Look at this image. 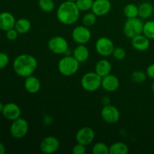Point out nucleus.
I'll use <instances>...</instances> for the list:
<instances>
[{
  "mask_svg": "<svg viewBox=\"0 0 154 154\" xmlns=\"http://www.w3.org/2000/svg\"><path fill=\"white\" fill-rule=\"evenodd\" d=\"M38 67L36 58L30 54H20L14 59L13 69L15 73L22 78L32 75Z\"/></svg>",
  "mask_w": 154,
  "mask_h": 154,
  "instance_id": "obj_1",
  "label": "nucleus"
},
{
  "mask_svg": "<svg viewBox=\"0 0 154 154\" xmlns=\"http://www.w3.org/2000/svg\"><path fill=\"white\" fill-rule=\"evenodd\" d=\"M81 11L75 2L66 0L60 5L57 11V17L61 23L70 26L78 21Z\"/></svg>",
  "mask_w": 154,
  "mask_h": 154,
  "instance_id": "obj_2",
  "label": "nucleus"
},
{
  "mask_svg": "<svg viewBox=\"0 0 154 154\" xmlns=\"http://www.w3.org/2000/svg\"><path fill=\"white\" fill-rule=\"evenodd\" d=\"M80 63L73 56H66L59 61L58 70L64 76H72L79 69Z\"/></svg>",
  "mask_w": 154,
  "mask_h": 154,
  "instance_id": "obj_3",
  "label": "nucleus"
},
{
  "mask_svg": "<svg viewBox=\"0 0 154 154\" xmlns=\"http://www.w3.org/2000/svg\"><path fill=\"white\" fill-rule=\"evenodd\" d=\"M102 77L99 76L96 72H87L81 78V87L87 92H95L102 87Z\"/></svg>",
  "mask_w": 154,
  "mask_h": 154,
  "instance_id": "obj_4",
  "label": "nucleus"
},
{
  "mask_svg": "<svg viewBox=\"0 0 154 154\" xmlns=\"http://www.w3.org/2000/svg\"><path fill=\"white\" fill-rule=\"evenodd\" d=\"M144 23L140 18H129L123 26V33L129 38H132L138 35L143 34Z\"/></svg>",
  "mask_w": 154,
  "mask_h": 154,
  "instance_id": "obj_5",
  "label": "nucleus"
},
{
  "mask_svg": "<svg viewBox=\"0 0 154 154\" xmlns=\"http://www.w3.org/2000/svg\"><path fill=\"white\" fill-rule=\"evenodd\" d=\"M29 131V123L25 119L19 117L12 121L10 127L11 135L16 139H20L25 137Z\"/></svg>",
  "mask_w": 154,
  "mask_h": 154,
  "instance_id": "obj_6",
  "label": "nucleus"
},
{
  "mask_svg": "<svg viewBox=\"0 0 154 154\" xmlns=\"http://www.w3.org/2000/svg\"><path fill=\"white\" fill-rule=\"evenodd\" d=\"M96 51L100 56L104 57L112 55L114 47L112 40L107 37H101L97 39L95 45Z\"/></svg>",
  "mask_w": 154,
  "mask_h": 154,
  "instance_id": "obj_7",
  "label": "nucleus"
},
{
  "mask_svg": "<svg viewBox=\"0 0 154 154\" xmlns=\"http://www.w3.org/2000/svg\"><path fill=\"white\" fill-rule=\"evenodd\" d=\"M48 47L53 54H65L69 49V44L65 38L62 36H54L49 40Z\"/></svg>",
  "mask_w": 154,
  "mask_h": 154,
  "instance_id": "obj_8",
  "label": "nucleus"
},
{
  "mask_svg": "<svg viewBox=\"0 0 154 154\" xmlns=\"http://www.w3.org/2000/svg\"><path fill=\"white\" fill-rule=\"evenodd\" d=\"M91 32L89 27L85 26H78L73 29L72 37L75 42L78 45H86L91 39Z\"/></svg>",
  "mask_w": 154,
  "mask_h": 154,
  "instance_id": "obj_9",
  "label": "nucleus"
},
{
  "mask_svg": "<svg viewBox=\"0 0 154 154\" xmlns=\"http://www.w3.org/2000/svg\"><path fill=\"white\" fill-rule=\"evenodd\" d=\"M101 116L105 122L110 124H114L119 121L120 114L118 108L109 104V105H104L101 110Z\"/></svg>",
  "mask_w": 154,
  "mask_h": 154,
  "instance_id": "obj_10",
  "label": "nucleus"
},
{
  "mask_svg": "<svg viewBox=\"0 0 154 154\" xmlns=\"http://www.w3.org/2000/svg\"><path fill=\"white\" fill-rule=\"evenodd\" d=\"M60 146V141L55 136L45 137L40 143L41 151L45 154H52L59 150Z\"/></svg>",
  "mask_w": 154,
  "mask_h": 154,
  "instance_id": "obj_11",
  "label": "nucleus"
},
{
  "mask_svg": "<svg viewBox=\"0 0 154 154\" xmlns=\"http://www.w3.org/2000/svg\"><path fill=\"white\" fill-rule=\"evenodd\" d=\"M75 138L78 143L87 146L91 144L95 138V132L92 128L83 127L77 132Z\"/></svg>",
  "mask_w": 154,
  "mask_h": 154,
  "instance_id": "obj_12",
  "label": "nucleus"
},
{
  "mask_svg": "<svg viewBox=\"0 0 154 154\" xmlns=\"http://www.w3.org/2000/svg\"><path fill=\"white\" fill-rule=\"evenodd\" d=\"M2 113L5 118L11 121H14L20 117L21 109L19 105L17 104L14 102H9L4 105Z\"/></svg>",
  "mask_w": 154,
  "mask_h": 154,
  "instance_id": "obj_13",
  "label": "nucleus"
},
{
  "mask_svg": "<svg viewBox=\"0 0 154 154\" xmlns=\"http://www.w3.org/2000/svg\"><path fill=\"white\" fill-rule=\"evenodd\" d=\"M111 9V2L110 0H94L92 12L96 16L102 17L109 13Z\"/></svg>",
  "mask_w": 154,
  "mask_h": 154,
  "instance_id": "obj_14",
  "label": "nucleus"
},
{
  "mask_svg": "<svg viewBox=\"0 0 154 154\" xmlns=\"http://www.w3.org/2000/svg\"><path fill=\"white\" fill-rule=\"evenodd\" d=\"M102 87L109 93L115 92L120 87V80L116 75L109 74L102 78Z\"/></svg>",
  "mask_w": 154,
  "mask_h": 154,
  "instance_id": "obj_15",
  "label": "nucleus"
},
{
  "mask_svg": "<svg viewBox=\"0 0 154 154\" xmlns=\"http://www.w3.org/2000/svg\"><path fill=\"white\" fill-rule=\"evenodd\" d=\"M131 44H132V48L135 50L144 52L149 49L150 42V39L146 37L144 34H141L131 38Z\"/></svg>",
  "mask_w": 154,
  "mask_h": 154,
  "instance_id": "obj_16",
  "label": "nucleus"
},
{
  "mask_svg": "<svg viewBox=\"0 0 154 154\" xmlns=\"http://www.w3.org/2000/svg\"><path fill=\"white\" fill-rule=\"evenodd\" d=\"M15 20L14 16L11 13L3 11L0 13V29L2 31H8L12 28H14Z\"/></svg>",
  "mask_w": 154,
  "mask_h": 154,
  "instance_id": "obj_17",
  "label": "nucleus"
},
{
  "mask_svg": "<svg viewBox=\"0 0 154 154\" xmlns=\"http://www.w3.org/2000/svg\"><path fill=\"white\" fill-rule=\"evenodd\" d=\"M24 87L28 93L35 94L40 90L41 81L36 77L30 75V76L26 78L25 82H24Z\"/></svg>",
  "mask_w": 154,
  "mask_h": 154,
  "instance_id": "obj_18",
  "label": "nucleus"
},
{
  "mask_svg": "<svg viewBox=\"0 0 154 154\" xmlns=\"http://www.w3.org/2000/svg\"><path fill=\"white\" fill-rule=\"evenodd\" d=\"M112 66L108 60L102 59L96 63L95 66V72L98 74L102 78L111 74Z\"/></svg>",
  "mask_w": 154,
  "mask_h": 154,
  "instance_id": "obj_19",
  "label": "nucleus"
},
{
  "mask_svg": "<svg viewBox=\"0 0 154 154\" xmlns=\"http://www.w3.org/2000/svg\"><path fill=\"white\" fill-rule=\"evenodd\" d=\"M72 56L79 62L80 63H85L90 57V51L85 45H78L74 49Z\"/></svg>",
  "mask_w": 154,
  "mask_h": 154,
  "instance_id": "obj_20",
  "label": "nucleus"
},
{
  "mask_svg": "<svg viewBox=\"0 0 154 154\" xmlns=\"http://www.w3.org/2000/svg\"><path fill=\"white\" fill-rule=\"evenodd\" d=\"M154 11L153 6L148 2H142L138 6V17L141 19H148L153 15Z\"/></svg>",
  "mask_w": 154,
  "mask_h": 154,
  "instance_id": "obj_21",
  "label": "nucleus"
},
{
  "mask_svg": "<svg viewBox=\"0 0 154 154\" xmlns=\"http://www.w3.org/2000/svg\"><path fill=\"white\" fill-rule=\"evenodd\" d=\"M14 28L19 34H26L31 29V23L26 18H20L16 20Z\"/></svg>",
  "mask_w": 154,
  "mask_h": 154,
  "instance_id": "obj_22",
  "label": "nucleus"
},
{
  "mask_svg": "<svg viewBox=\"0 0 154 154\" xmlns=\"http://www.w3.org/2000/svg\"><path fill=\"white\" fill-rule=\"evenodd\" d=\"M129 151V147L123 142L117 141L109 147V154H128Z\"/></svg>",
  "mask_w": 154,
  "mask_h": 154,
  "instance_id": "obj_23",
  "label": "nucleus"
},
{
  "mask_svg": "<svg viewBox=\"0 0 154 154\" xmlns=\"http://www.w3.org/2000/svg\"><path fill=\"white\" fill-rule=\"evenodd\" d=\"M123 14L127 19L138 17V7L133 3H129L123 8Z\"/></svg>",
  "mask_w": 154,
  "mask_h": 154,
  "instance_id": "obj_24",
  "label": "nucleus"
},
{
  "mask_svg": "<svg viewBox=\"0 0 154 154\" xmlns=\"http://www.w3.org/2000/svg\"><path fill=\"white\" fill-rule=\"evenodd\" d=\"M38 7L42 11L49 13L55 8V3L54 0H38Z\"/></svg>",
  "mask_w": 154,
  "mask_h": 154,
  "instance_id": "obj_25",
  "label": "nucleus"
},
{
  "mask_svg": "<svg viewBox=\"0 0 154 154\" xmlns=\"http://www.w3.org/2000/svg\"><path fill=\"white\" fill-rule=\"evenodd\" d=\"M143 34L150 40L154 39V20H149L144 23Z\"/></svg>",
  "mask_w": 154,
  "mask_h": 154,
  "instance_id": "obj_26",
  "label": "nucleus"
},
{
  "mask_svg": "<svg viewBox=\"0 0 154 154\" xmlns=\"http://www.w3.org/2000/svg\"><path fill=\"white\" fill-rule=\"evenodd\" d=\"M93 154H109V147L105 143L97 142L92 148Z\"/></svg>",
  "mask_w": 154,
  "mask_h": 154,
  "instance_id": "obj_27",
  "label": "nucleus"
},
{
  "mask_svg": "<svg viewBox=\"0 0 154 154\" xmlns=\"http://www.w3.org/2000/svg\"><path fill=\"white\" fill-rule=\"evenodd\" d=\"M147 74L140 70L134 71L131 75V79L135 84H142L147 79Z\"/></svg>",
  "mask_w": 154,
  "mask_h": 154,
  "instance_id": "obj_28",
  "label": "nucleus"
},
{
  "mask_svg": "<svg viewBox=\"0 0 154 154\" xmlns=\"http://www.w3.org/2000/svg\"><path fill=\"white\" fill-rule=\"evenodd\" d=\"M94 0H76L77 6L81 11H88L91 10Z\"/></svg>",
  "mask_w": 154,
  "mask_h": 154,
  "instance_id": "obj_29",
  "label": "nucleus"
},
{
  "mask_svg": "<svg viewBox=\"0 0 154 154\" xmlns=\"http://www.w3.org/2000/svg\"><path fill=\"white\" fill-rule=\"evenodd\" d=\"M96 15L93 12L86 14L82 19V22L84 26L87 27H90L94 25L96 21Z\"/></svg>",
  "mask_w": 154,
  "mask_h": 154,
  "instance_id": "obj_30",
  "label": "nucleus"
},
{
  "mask_svg": "<svg viewBox=\"0 0 154 154\" xmlns=\"http://www.w3.org/2000/svg\"><path fill=\"white\" fill-rule=\"evenodd\" d=\"M112 56L114 58L117 60H123V59L126 57V52L125 51L124 48H120V47H117V48H114V51H113Z\"/></svg>",
  "mask_w": 154,
  "mask_h": 154,
  "instance_id": "obj_31",
  "label": "nucleus"
},
{
  "mask_svg": "<svg viewBox=\"0 0 154 154\" xmlns=\"http://www.w3.org/2000/svg\"><path fill=\"white\" fill-rule=\"evenodd\" d=\"M9 63V57L4 52H0V69L5 68Z\"/></svg>",
  "mask_w": 154,
  "mask_h": 154,
  "instance_id": "obj_32",
  "label": "nucleus"
},
{
  "mask_svg": "<svg viewBox=\"0 0 154 154\" xmlns=\"http://www.w3.org/2000/svg\"><path fill=\"white\" fill-rule=\"evenodd\" d=\"M86 151V146L78 142L72 148V153L74 154H85Z\"/></svg>",
  "mask_w": 154,
  "mask_h": 154,
  "instance_id": "obj_33",
  "label": "nucleus"
},
{
  "mask_svg": "<svg viewBox=\"0 0 154 154\" xmlns=\"http://www.w3.org/2000/svg\"><path fill=\"white\" fill-rule=\"evenodd\" d=\"M18 34L19 33L15 29V28H12L6 31V38L10 41H14L17 38Z\"/></svg>",
  "mask_w": 154,
  "mask_h": 154,
  "instance_id": "obj_34",
  "label": "nucleus"
},
{
  "mask_svg": "<svg viewBox=\"0 0 154 154\" xmlns=\"http://www.w3.org/2000/svg\"><path fill=\"white\" fill-rule=\"evenodd\" d=\"M146 74L149 78L154 80V63H152L150 66H148V67L147 68V71H146Z\"/></svg>",
  "mask_w": 154,
  "mask_h": 154,
  "instance_id": "obj_35",
  "label": "nucleus"
},
{
  "mask_svg": "<svg viewBox=\"0 0 154 154\" xmlns=\"http://www.w3.org/2000/svg\"><path fill=\"white\" fill-rule=\"evenodd\" d=\"M6 152L5 147L4 144L0 142V154H5Z\"/></svg>",
  "mask_w": 154,
  "mask_h": 154,
  "instance_id": "obj_36",
  "label": "nucleus"
},
{
  "mask_svg": "<svg viewBox=\"0 0 154 154\" xmlns=\"http://www.w3.org/2000/svg\"><path fill=\"white\" fill-rule=\"evenodd\" d=\"M3 107H4V105H3L2 102L1 101H0V113H2V111Z\"/></svg>",
  "mask_w": 154,
  "mask_h": 154,
  "instance_id": "obj_37",
  "label": "nucleus"
},
{
  "mask_svg": "<svg viewBox=\"0 0 154 154\" xmlns=\"http://www.w3.org/2000/svg\"><path fill=\"white\" fill-rule=\"evenodd\" d=\"M151 90H152V92L154 93V82H153V84H152V85H151Z\"/></svg>",
  "mask_w": 154,
  "mask_h": 154,
  "instance_id": "obj_38",
  "label": "nucleus"
},
{
  "mask_svg": "<svg viewBox=\"0 0 154 154\" xmlns=\"http://www.w3.org/2000/svg\"><path fill=\"white\" fill-rule=\"evenodd\" d=\"M69 1H73V2H75L76 0H69Z\"/></svg>",
  "mask_w": 154,
  "mask_h": 154,
  "instance_id": "obj_39",
  "label": "nucleus"
}]
</instances>
